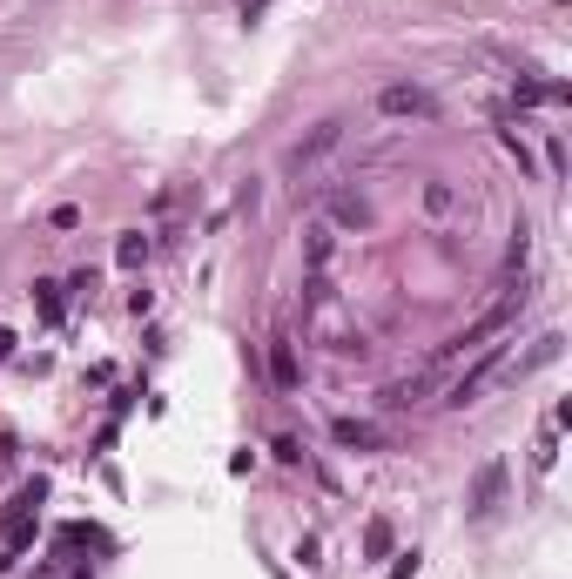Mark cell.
Listing matches in <instances>:
<instances>
[{"mask_svg": "<svg viewBox=\"0 0 572 579\" xmlns=\"http://www.w3.org/2000/svg\"><path fill=\"white\" fill-rule=\"evenodd\" d=\"M526 257H532V229L518 223V236H512V249H506V269H526Z\"/></svg>", "mask_w": 572, "mask_h": 579, "instance_id": "obj_11", "label": "cell"}, {"mask_svg": "<svg viewBox=\"0 0 572 579\" xmlns=\"http://www.w3.org/2000/svg\"><path fill=\"white\" fill-rule=\"evenodd\" d=\"M498 499H506V458H485L478 479H472V499H465V505H472V519H485Z\"/></svg>", "mask_w": 572, "mask_h": 579, "instance_id": "obj_7", "label": "cell"}, {"mask_svg": "<svg viewBox=\"0 0 572 579\" xmlns=\"http://www.w3.org/2000/svg\"><path fill=\"white\" fill-rule=\"evenodd\" d=\"M7 350H14V337H7V330H0V357H7Z\"/></svg>", "mask_w": 572, "mask_h": 579, "instance_id": "obj_12", "label": "cell"}, {"mask_svg": "<svg viewBox=\"0 0 572 579\" xmlns=\"http://www.w3.org/2000/svg\"><path fill=\"white\" fill-rule=\"evenodd\" d=\"M418 209H424V223H458V216H465V189H458V182L452 176H424V189H418Z\"/></svg>", "mask_w": 572, "mask_h": 579, "instance_id": "obj_6", "label": "cell"}, {"mask_svg": "<svg viewBox=\"0 0 572 579\" xmlns=\"http://www.w3.org/2000/svg\"><path fill=\"white\" fill-rule=\"evenodd\" d=\"M371 122H384V128H411V122H431L438 115V95L418 88V81H384V88H371Z\"/></svg>", "mask_w": 572, "mask_h": 579, "instance_id": "obj_2", "label": "cell"}, {"mask_svg": "<svg viewBox=\"0 0 572 579\" xmlns=\"http://www.w3.org/2000/svg\"><path fill=\"white\" fill-rule=\"evenodd\" d=\"M438 384H444V371H438V364H418L411 378H397V384L377 391V404H384V411H418V404H424Z\"/></svg>", "mask_w": 572, "mask_h": 579, "instance_id": "obj_4", "label": "cell"}, {"mask_svg": "<svg viewBox=\"0 0 572 579\" xmlns=\"http://www.w3.org/2000/svg\"><path fill=\"white\" fill-rule=\"evenodd\" d=\"M148 249H155L148 236H142V229H128V236H121V249H115V257H121V269H135V263H148Z\"/></svg>", "mask_w": 572, "mask_h": 579, "instance_id": "obj_10", "label": "cell"}, {"mask_svg": "<svg viewBox=\"0 0 572 579\" xmlns=\"http://www.w3.org/2000/svg\"><path fill=\"white\" fill-rule=\"evenodd\" d=\"M303 330L317 337V344H331V350H363V330L351 323V310H343V297L331 290V277L303 283Z\"/></svg>", "mask_w": 572, "mask_h": 579, "instance_id": "obj_1", "label": "cell"}, {"mask_svg": "<svg viewBox=\"0 0 572 579\" xmlns=\"http://www.w3.org/2000/svg\"><path fill=\"white\" fill-rule=\"evenodd\" d=\"M337 148H343V122L331 115V122H317V128H310L297 148H290V156H283V168H290V176H317V168L331 162Z\"/></svg>", "mask_w": 572, "mask_h": 579, "instance_id": "obj_3", "label": "cell"}, {"mask_svg": "<svg viewBox=\"0 0 572 579\" xmlns=\"http://www.w3.org/2000/svg\"><path fill=\"white\" fill-rule=\"evenodd\" d=\"M331 438H337V445H351V452H384V432H377V424H363V418H337Z\"/></svg>", "mask_w": 572, "mask_h": 579, "instance_id": "obj_8", "label": "cell"}, {"mask_svg": "<svg viewBox=\"0 0 572 579\" xmlns=\"http://www.w3.org/2000/svg\"><path fill=\"white\" fill-rule=\"evenodd\" d=\"M270 378H276V384H283V391H290V384H297V350H290V344H283V337H276V350H270Z\"/></svg>", "mask_w": 572, "mask_h": 579, "instance_id": "obj_9", "label": "cell"}, {"mask_svg": "<svg viewBox=\"0 0 572 579\" xmlns=\"http://www.w3.org/2000/svg\"><path fill=\"white\" fill-rule=\"evenodd\" d=\"M337 243H343L337 223H323V216H310V223H303V269H310V277H331V269H337Z\"/></svg>", "mask_w": 572, "mask_h": 579, "instance_id": "obj_5", "label": "cell"}]
</instances>
